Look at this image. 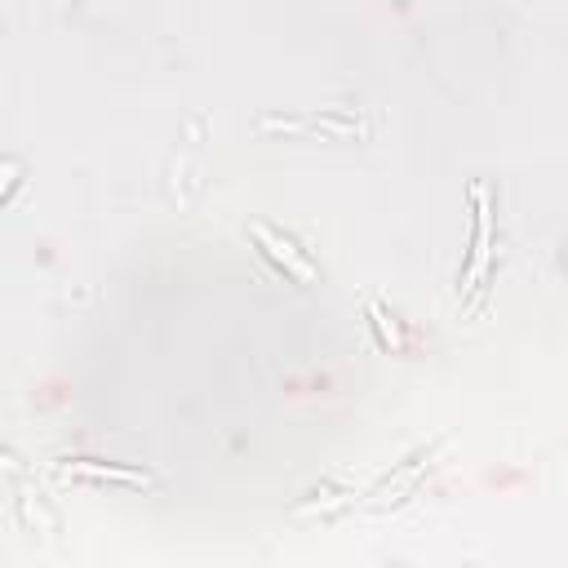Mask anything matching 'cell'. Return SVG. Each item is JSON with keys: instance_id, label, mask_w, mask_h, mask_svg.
<instances>
[{"instance_id": "6da1fadb", "label": "cell", "mask_w": 568, "mask_h": 568, "mask_svg": "<svg viewBox=\"0 0 568 568\" xmlns=\"http://www.w3.org/2000/svg\"><path fill=\"white\" fill-rule=\"evenodd\" d=\"M262 129H280V133H315L328 142H355L364 138V120L346 115V111H324V115H266Z\"/></svg>"}, {"instance_id": "7a4b0ae2", "label": "cell", "mask_w": 568, "mask_h": 568, "mask_svg": "<svg viewBox=\"0 0 568 568\" xmlns=\"http://www.w3.org/2000/svg\"><path fill=\"white\" fill-rule=\"evenodd\" d=\"M248 231H253V240H257V248L288 275V280H297V284H311L315 275H320V266L288 240V235H280V231H271L266 222H248Z\"/></svg>"}, {"instance_id": "3957f363", "label": "cell", "mask_w": 568, "mask_h": 568, "mask_svg": "<svg viewBox=\"0 0 568 568\" xmlns=\"http://www.w3.org/2000/svg\"><path fill=\"white\" fill-rule=\"evenodd\" d=\"M62 475H93V479H124V484H151V475H142V470H124V466H98V462H71V466H62Z\"/></svg>"}, {"instance_id": "277c9868", "label": "cell", "mask_w": 568, "mask_h": 568, "mask_svg": "<svg viewBox=\"0 0 568 568\" xmlns=\"http://www.w3.org/2000/svg\"><path fill=\"white\" fill-rule=\"evenodd\" d=\"M479 217H475V253H470V262H466V280L479 271V257H484V235H488V213L484 209H475Z\"/></svg>"}]
</instances>
